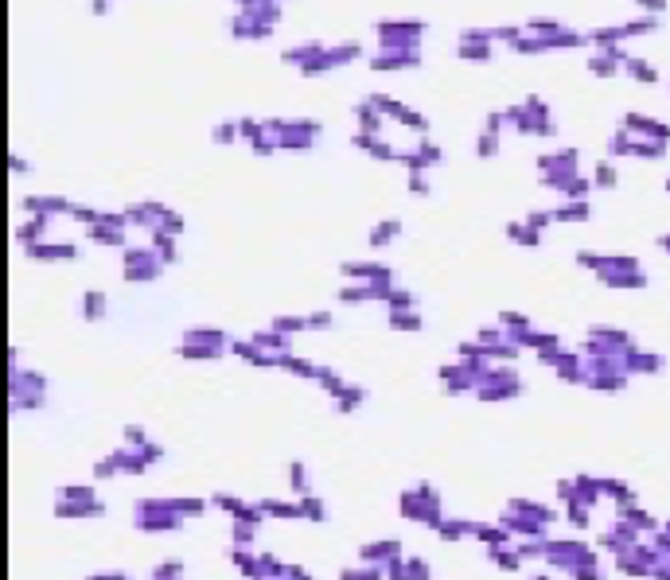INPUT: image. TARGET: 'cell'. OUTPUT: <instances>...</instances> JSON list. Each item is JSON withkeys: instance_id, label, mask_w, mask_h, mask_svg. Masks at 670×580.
<instances>
[{"instance_id": "6da1fadb", "label": "cell", "mask_w": 670, "mask_h": 580, "mask_svg": "<svg viewBox=\"0 0 670 580\" xmlns=\"http://www.w3.org/2000/svg\"><path fill=\"white\" fill-rule=\"evenodd\" d=\"M624 66H627V71H632L639 82H655V78H659V74H655V66H651V63H643V59H627Z\"/></svg>"}, {"instance_id": "7a4b0ae2", "label": "cell", "mask_w": 670, "mask_h": 580, "mask_svg": "<svg viewBox=\"0 0 670 580\" xmlns=\"http://www.w3.org/2000/svg\"><path fill=\"white\" fill-rule=\"evenodd\" d=\"M597 183H600V187H608V183H616V172H612L608 164H600V172H597Z\"/></svg>"}, {"instance_id": "3957f363", "label": "cell", "mask_w": 670, "mask_h": 580, "mask_svg": "<svg viewBox=\"0 0 670 580\" xmlns=\"http://www.w3.org/2000/svg\"><path fill=\"white\" fill-rule=\"evenodd\" d=\"M639 8H651V12H662V8H667V0H639Z\"/></svg>"}, {"instance_id": "277c9868", "label": "cell", "mask_w": 670, "mask_h": 580, "mask_svg": "<svg viewBox=\"0 0 670 580\" xmlns=\"http://www.w3.org/2000/svg\"><path fill=\"white\" fill-rule=\"evenodd\" d=\"M215 140H234V129H215Z\"/></svg>"}, {"instance_id": "5b68a950", "label": "cell", "mask_w": 670, "mask_h": 580, "mask_svg": "<svg viewBox=\"0 0 670 580\" xmlns=\"http://www.w3.org/2000/svg\"><path fill=\"white\" fill-rule=\"evenodd\" d=\"M659 245H662V249H670V234H662V238H659Z\"/></svg>"}, {"instance_id": "8992f818", "label": "cell", "mask_w": 670, "mask_h": 580, "mask_svg": "<svg viewBox=\"0 0 670 580\" xmlns=\"http://www.w3.org/2000/svg\"><path fill=\"white\" fill-rule=\"evenodd\" d=\"M667 187H670V180H667Z\"/></svg>"}]
</instances>
